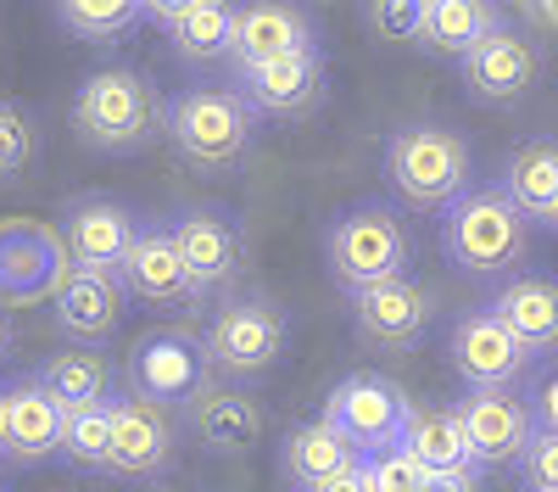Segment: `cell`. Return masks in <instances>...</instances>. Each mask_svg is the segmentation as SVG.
Instances as JSON below:
<instances>
[{
	"instance_id": "obj_1",
	"label": "cell",
	"mask_w": 558,
	"mask_h": 492,
	"mask_svg": "<svg viewBox=\"0 0 558 492\" xmlns=\"http://www.w3.org/2000/svg\"><path fill=\"white\" fill-rule=\"evenodd\" d=\"M73 129L84 146L129 157V152H146L168 129V101L157 96V84L140 68H101L78 84Z\"/></svg>"
},
{
	"instance_id": "obj_2",
	"label": "cell",
	"mask_w": 558,
	"mask_h": 492,
	"mask_svg": "<svg viewBox=\"0 0 558 492\" xmlns=\"http://www.w3.org/2000/svg\"><path fill=\"white\" fill-rule=\"evenodd\" d=\"M441 252L458 275H508L531 252V218L497 185H470L441 213Z\"/></svg>"
},
{
	"instance_id": "obj_3",
	"label": "cell",
	"mask_w": 558,
	"mask_h": 492,
	"mask_svg": "<svg viewBox=\"0 0 558 492\" xmlns=\"http://www.w3.org/2000/svg\"><path fill=\"white\" fill-rule=\"evenodd\" d=\"M475 173V152L458 129L447 123H402L386 141V179L391 191L413 207H452L463 191H470Z\"/></svg>"
},
{
	"instance_id": "obj_4",
	"label": "cell",
	"mask_w": 558,
	"mask_h": 492,
	"mask_svg": "<svg viewBox=\"0 0 558 492\" xmlns=\"http://www.w3.org/2000/svg\"><path fill=\"white\" fill-rule=\"evenodd\" d=\"M168 141L191 168H235L252 146H257V112L246 107L241 89H218V84H196L179 89L168 101Z\"/></svg>"
},
{
	"instance_id": "obj_5",
	"label": "cell",
	"mask_w": 558,
	"mask_h": 492,
	"mask_svg": "<svg viewBox=\"0 0 558 492\" xmlns=\"http://www.w3.org/2000/svg\"><path fill=\"white\" fill-rule=\"evenodd\" d=\"M324 263H330L336 286H347V297L375 291L386 280L408 275V230L391 202H352L330 218L324 230Z\"/></svg>"
},
{
	"instance_id": "obj_6",
	"label": "cell",
	"mask_w": 558,
	"mask_h": 492,
	"mask_svg": "<svg viewBox=\"0 0 558 492\" xmlns=\"http://www.w3.org/2000/svg\"><path fill=\"white\" fill-rule=\"evenodd\" d=\"M286 308L263 291H246V297H229L213 308V320L202 331V347H207V364L213 375H229V381H257L279 364L286 352Z\"/></svg>"
},
{
	"instance_id": "obj_7",
	"label": "cell",
	"mask_w": 558,
	"mask_h": 492,
	"mask_svg": "<svg viewBox=\"0 0 558 492\" xmlns=\"http://www.w3.org/2000/svg\"><path fill=\"white\" fill-rule=\"evenodd\" d=\"M123 392L157 403V409H196V403L213 392V364H207V347L196 331H146L129 347V364H123Z\"/></svg>"
},
{
	"instance_id": "obj_8",
	"label": "cell",
	"mask_w": 558,
	"mask_h": 492,
	"mask_svg": "<svg viewBox=\"0 0 558 492\" xmlns=\"http://www.w3.org/2000/svg\"><path fill=\"white\" fill-rule=\"evenodd\" d=\"M408 420H413V397L386 375H347V381L330 386V397H324V425H330L357 459H375V454L402 447Z\"/></svg>"
},
{
	"instance_id": "obj_9",
	"label": "cell",
	"mask_w": 558,
	"mask_h": 492,
	"mask_svg": "<svg viewBox=\"0 0 558 492\" xmlns=\"http://www.w3.org/2000/svg\"><path fill=\"white\" fill-rule=\"evenodd\" d=\"M68 275H73V263H68V247L57 236V224L0 218V302L34 308L45 297H57Z\"/></svg>"
},
{
	"instance_id": "obj_10",
	"label": "cell",
	"mask_w": 558,
	"mask_h": 492,
	"mask_svg": "<svg viewBox=\"0 0 558 492\" xmlns=\"http://www.w3.org/2000/svg\"><path fill=\"white\" fill-rule=\"evenodd\" d=\"M447 364L463 381V392H520V381H531L536 370V358L486 308H470L447 336Z\"/></svg>"
},
{
	"instance_id": "obj_11",
	"label": "cell",
	"mask_w": 558,
	"mask_h": 492,
	"mask_svg": "<svg viewBox=\"0 0 558 492\" xmlns=\"http://www.w3.org/2000/svg\"><path fill=\"white\" fill-rule=\"evenodd\" d=\"M168 236L179 247V263L191 268V280L202 286V297H213V291L241 280L246 236H241L235 213H223V207H179L168 218Z\"/></svg>"
},
{
	"instance_id": "obj_12",
	"label": "cell",
	"mask_w": 558,
	"mask_h": 492,
	"mask_svg": "<svg viewBox=\"0 0 558 492\" xmlns=\"http://www.w3.org/2000/svg\"><path fill=\"white\" fill-rule=\"evenodd\" d=\"M57 236L68 247V263L78 268V275H107L118 280V268L140 236V218L112 202V196H73L62 207V224H57Z\"/></svg>"
},
{
	"instance_id": "obj_13",
	"label": "cell",
	"mask_w": 558,
	"mask_h": 492,
	"mask_svg": "<svg viewBox=\"0 0 558 492\" xmlns=\"http://www.w3.org/2000/svg\"><path fill=\"white\" fill-rule=\"evenodd\" d=\"M118 286L123 297H140L146 308H162V313H196L207 297L202 286L191 280V268L179 263V247L168 236V218L162 224H140V236L118 268Z\"/></svg>"
},
{
	"instance_id": "obj_14",
	"label": "cell",
	"mask_w": 558,
	"mask_h": 492,
	"mask_svg": "<svg viewBox=\"0 0 558 492\" xmlns=\"http://www.w3.org/2000/svg\"><path fill=\"white\" fill-rule=\"evenodd\" d=\"M235 89L246 96V107L263 118H307L324 101V51L318 45H302V51H286L274 62H252L235 68Z\"/></svg>"
},
{
	"instance_id": "obj_15",
	"label": "cell",
	"mask_w": 558,
	"mask_h": 492,
	"mask_svg": "<svg viewBox=\"0 0 558 492\" xmlns=\"http://www.w3.org/2000/svg\"><path fill=\"white\" fill-rule=\"evenodd\" d=\"M436 320V297L430 286H418V280H386L375 291H357L352 297V325L368 347H380V352H413L418 341H425Z\"/></svg>"
},
{
	"instance_id": "obj_16",
	"label": "cell",
	"mask_w": 558,
	"mask_h": 492,
	"mask_svg": "<svg viewBox=\"0 0 558 492\" xmlns=\"http://www.w3.org/2000/svg\"><path fill=\"white\" fill-rule=\"evenodd\" d=\"M68 409L45 392L34 375L0 386V459L12 465H45L62 454Z\"/></svg>"
},
{
	"instance_id": "obj_17",
	"label": "cell",
	"mask_w": 558,
	"mask_h": 492,
	"mask_svg": "<svg viewBox=\"0 0 558 492\" xmlns=\"http://www.w3.org/2000/svg\"><path fill=\"white\" fill-rule=\"evenodd\" d=\"M452 415L463 425V442H470L475 465H520L525 447L536 442V425H531V409L520 392H470L452 403Z\"/></svg>"
},
{
	"instance_id": "obj_18",
	"label": "cell",
	"mask_w": 558,
	"mask_h": 492,
	"mask_svg": "<svg viewBox=\"0 0 558 492\" xmlns=\"http://www.w3.org/2000/svg\"><path fill=\"white\" fill-rule=\"evenodd\" d=\"M173 447H179V425L168 409L134 392L112 397V470L118 476H162L173 465Z\"/></svg>"
},
{
	"instance_id": "obj_19",
	"label": "cell",
	"mask_w": 558,
	"mask_h": 492,
	"mask_svg": "<svg viewBox=\"0 0 558 492\" xmlns=\"http://www.w3.org/2000/svg\"><path fill=\"white\" fill-rule=\"evenodd\" d=\"M536 79H542V51H536V39H525L514 28L492 34L481 51L463 57V89L481 107H508V101L531 96Z\"/></svg>"
},
{
	"instance_id": "obj_20",
	"label": "cell",
	"mask_w": 558,
	"mask_h": 492,
	"mask_svg": "<svg viewBox=\"0 0 558 492\" xmlns=\"http://www.w3.org/2000/svg\"><path fill=\"white\" fill-rule=\"evenodd\" d=\"M486 313L536 358V364H542V358H558V280L553 275H514V280H502L492 291Z\"/></svg>"
},
{
	"instance_id": "obj_21",
	"label": "cell",
	"mask_w": 558,
	"mask_h": 492,
	"mask_svg": "<svg viewBox=\"0 0 558 492\" xmlns=\"http://www.w3.org/2000/svg\"><path fill=\"white\" fill-rule=\"evenodd\" d=\"M235 12L223 0H162V7H146L151 23H162L168 45L179 62H218L235 45Z\"/></svg>"
},
{
	"instance_id": "obj_22",
	"label": "cell",
	"mask_w": 558,
	"mask_h": 492,
	"mask_svg": "<svg viewBox=\"0 0 558 492\" xmlns=\"http://www.w3.org/2000/svg\"><path fill=\"white\" fill-rule=\"evenodd\" d=\"M51 302H57V331L73 347H101L123 325V286L107 275H78L73 268Z\"/></svg>"
},
{
	"instance_id": "obj_23",
	"label": "cell",
	"mask_w": 558,
	"mask_h": 492,
	"mask_svg": "<svg viewBox=\"0 0 558 492\" xmlns=\"http://www.w3.org/2000/svg\"><path fill=\"white\" fill-rule=\"evenodd\" d=\"M302 45H318L313 39V17L302 7H241L235 12V45H229V62L235 68H252V62H274L286 51H302Z\"/></svg>"
},
{
	"instance_id": "obj_24",
	"label": "cell",
	"mask_w": 558,
	"mask_h": 492,
	"mask_svg": "<svg viewBox=\"0 0 558 492\" xmlns=\"http://www.w3.org/2000/svg\"><path fill=\"white\" fill-rule=\"evenodd\" d=\"M34 381L51 392L68 415H78V409H107V403L118 397V375H112V364H107L96 347H62V352H51V358L34 370Z\"/></svg>"
},
{
	"instance_id": "obj_25",
	"label": "cell",
	"mask_w": 558,
	"mask_h": 492,
	"mask_svg": "<svg viewBox=\"0 0 558 492\" xmlns=\"http://www.w3.org/2000/svg\"><path fill=\"white\" fill-rule=\"evenodd\" d=\"M191 425H196L202 447L218 459H241L263 442V409L246 392H207L191 409Z\"/></svg>"
},
{
	"instance_id": "obj_26",
	"label": "cell",
	"mask_w": 558,
	"mask_h": 492,
	"mask_svg": "<svg viewBox=\"0 0 558 492\" xmlns=\"http://www.w3.org/2000/svg\"><path fill=\"white\" fill-rule=\"evenodd\" d=\"M502 34V12L486 7V0H425V28H418V45L436 57H470L481 45Z\"/></svg>"
},
{
	"instance_id": "obj_27",
	"label": "cell",
	"mask_w": 558,
	"mask_h": 492,
	"mask_svg": "<svg viewBox=\"0 0 558 492\" xmlns=\"http://www.w3.org/2000/svg\"><path fill=\"white\" fill-rule=\"evenodd\" d=\"M352 465H357V454L324 420L291 425L286 442H279V476H286V487H296V492H313V487H324L330 476H341Z\"/></svg>"
},
{
	"instance_id": "obj_28",
	"label": "cell",
	"mask_w": 558,
	"mask_h": 492,
	"mask_svg": "<svg viewBox=\"0 0 558 492\" xmlns=\"http://www.w3.org/2000/svg\"><path fill=\"white\" fill-rule=\"evenodd\" d=\"M497 191L514 202L531 224H547L553 202H558V141H525L508 152Z\"/></svg>"
},
{
	"instance_id": "obj_29",
	"label": "cell",
	"mask_w": 558,
	"mask_h": 492,
	"mask_svg": "<svg viewBox=\"0 0 558 492\" xmlns=\"http://www.w3.org/2000/svg\"><path fill=\"white\" fill-rule=\"evenodd\" d=\"M402 447H408V454L425 465L430 476H441V470H481L475 454H470V442H463V425H458L452 409H418V403H413V420H408Z\"/></svg>"
},
{
	"instance_id": "obj_30",
	"label": "cell",
	"mask_w": 558,
	"mask_h": 492,
	"mask_svg": "<svg viewBox=\"0 0 558 492\" xmlns=\"http://www.w3.org/2000/svg\"><path fill=\"white\" fill-rule=\"evenodd\" d=\"M57 23L84 45H118L146 23V7L140 0H68L57 7Z\"/></svg>"
},
{
	"instance_id": "obj_31",
	"label": "cell",
	"mask_w": 558,
	"mask_h": 492,
	"mask_svg": "<svg viewBox=\"0 0 558 492\" xmlns=\"http://www.w3.org/2000/svg\"><path fill=\"white\" fill-rule=\"evenodd\" d=\"M62 459L84 470H112V403L107 409H78L62 425Z\"/></svg>"
},
{
	"instance_id": "obj_32",
	"label": "cell",
	"mask_w": 558,
	"mask_h": 492,
	"mask_svg": "<svg viewBox=\"0 0 558 492\" xmlns=\"http://www.w3.org/2000/svg\"><path fill=\"white\" fill-rule=\"evenodd\" d=\"M363 481H368V492H425L430 470L418 465L408 447H391V454L363 459Z\"/></svg>"
},
{
	"instance_id": "obj_33",
	"label": "cell",
	"mask_w": 558,
	"mask_h": 492,
	"mask_svg": "<svg viewBox=\"0 0 558 492\" xmlns=\"http://www.w3.org/2000/svg\"><path fill=\"white\" fill-rule=\"evenodd\" d=\"M34 146H39L34 118L12 101H0V179H17L34 163Z\"/></svg>"
},
{
	"instance_id": "obj_34",
	"label": "cell",
	"mask_w": 558,
	"mask_h": 492,
	"mask_svg": "<svg viewBox=\"0 0 558 492\" xmlns=\"http://www.w3.org/2000/svg\"><path fill=\"white\" fill-rule=\"evenodd\" d=\"M363 17L380 39H418V28H425V0H386V7H368Z\"/></svg>"
},
{
	"instance_id": "obj_35",
	"label": "cell",
	"mask_w": 558,
	"mask_h": 492,
	"mask_svg": "<svg viewBox=\"0 0 558 492\" xmlns=\"http://www.w3.org/2000/svg\"><path fill=\"white\" fill-rule=\"evenodd\" d=\"M520 476L531 492H558V436H536L520 459Z\"/></svg>"
},
{
	"instance_id": "obj_36",
	"label": "cell",
	"mask_w": 558,
	"mask_h": 492,
	"mask_svg": "<svg viewBox=\"0 0 558 492\" xmlns=\"http://www.w3.org/2000/svg\"><path fill=\"white\" fill-rule=\"evenodd\" d=\"M525 409H531V425L536 436H558V370H542L531 397H525Z\"/></svg>"
},
{
	"instance_id": "obj_37",
	"label": "cell",
	"mask_w": 558,
	"mask_h": 492,
	"mask_svg": "<svg viewBox=\"0 0 558 492\" xmlns=\"http://www.w3.org/2000/svg\"><path fill=\"white\" fill-rule=\"evenodd\" d=\"M425 492H481V470H441L425 481Z\"/></svg>"
},
{
	"instance_id": "obj_38",
	"label": "cell",
	"mask_w": 558,
	"mask_h": 492,
	"mask_svg": "<svg viewBox=\"0 0 558 492\" xmlns=\"http://www.w3.org/2000/svg\"><path fill=\"white\" fill-rule=\"evenodd\" d=\"M313 492H368V481H363V459H357L352 470L330 476V481H324V487H313Z\"/></svg>"
},
{
	"instance_id": "obj_39",
	"label": "cell",
	"mask_w": 558,
	"mask_h": 492,
	"mask_svg": "<svg viewBox=\"0 0 558 492\" xmlns=\"http://www.w3.org/2000/svg\"><path fill=\"white\" fill-rule=\"evenodd\" d=\"M525 17L542 23V28H558V7H553V0H536V7H525Z\"/></svg>"
},
{
	"instance_id": "obj_40",
	"label": "cell",
	"mask_w": 558,
	"mask_h": 492,
	"mask_svg": "<svg viewBox=\"0 0 558 492\" xmlns=\"http://www.w3.org/2000/svg\"><path fill=\"white\" fill-rule=\"evenodd\" d=\"M12 352V320H7V308H0V358Z\"/></svg>"
},
{
	"instance_id": "obj_41",
	"label": "cell",
	"mask_w": 558,
	"mask_h": 492,
	"mask_svg": "<svg viewBox=\"0 0 558 492\" xmlns=\"http://www.w3.org/2000/svg\"><path fill=\"white\" fill-rule=\"evenodd\" d=\"M547 230L558 236V202H553V213H547Z\"/></svg>"
}]
</instances>
